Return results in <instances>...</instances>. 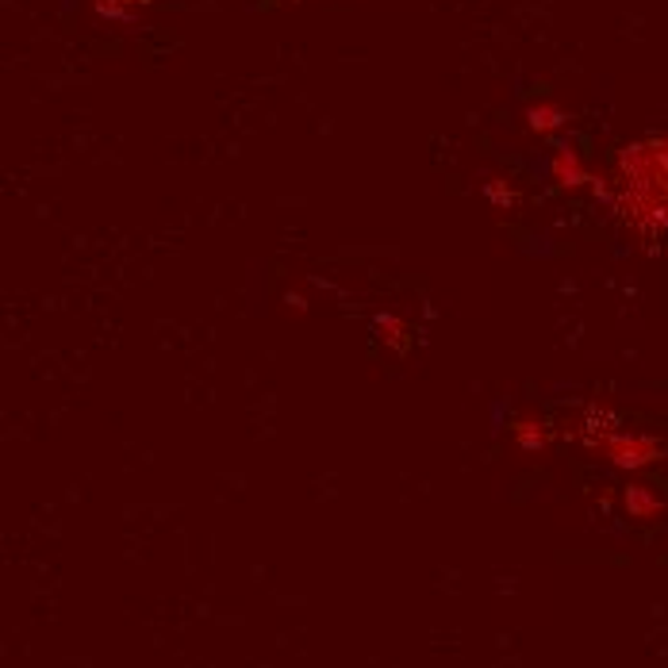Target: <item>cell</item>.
<instances>
[{"mask_svg": "<svg viewBox=\"0 0 668 668\" xmlns=\"http://www.w3.org/2000/svg\"><path fill=\"white\" fill-rule=\"evenodd\" d=\"M512 434H515V442L522 445V450H545V442H550V430H545V423L542 419H530V415H522V419H515V427H512Z\"/></svg>", "mask_w": 668, "mask_h": 668, "instance_id": "cell-4", "label": "cell"}, {"mask_svg": "<svg viewBox=\"0 0 668 668\" xmlns=\"http://www.w3.org/2000/svg\"><path fill=\"white\" fill-rule=\"evenodd\" d=\"M142 0H97V9L104 12V16H112V20H124V16H131L135 9H139Z\"/></svg>", "mask_w": 668, "mask_h": 668, "instance_id": "cell-7", "label": "cell"}, {"mask_svg": "<svg viewBox=\"0 0 668 668\" xmlns=\"http://www.w3.org/2000/svg\"><path fill=\"white\" fill-rule=\"evenodd\" d=\"M600 454L610 465H619V469H645V465H653L660 457V445L645 434H619V430H610L600 442Z\"/></svg>", "mask_w": 668, "mask_h": 668, "instance_id": "cell-1", "label": "cell"}, {"mask_svg": "<svg viewBox=\"0 0 668 668\" xmlns=\"http://www.w3.org/2000/svg\"><path fill=\"white\" fill-rule=\"evenodd\" d=\"M622 507H627V515L638 522H653L665 515V500H660L650 484H630L627 492H622Z\"/></svg>", "mask_w": 668, "mask_h": 668, "instance_id": "cell-2", "label": "cell"}, {"mask_svg": "<svg viewBox=\"0 0 668 668\" xmlns=\"http://www.w3.org/2000/svg\"><path fill=\"white\" fill-rule=\"evenodd\" d=\"M377 327H380V339H385V342H392V346H404V335H407V327L396 319V315H385V319H380Z\"/></svg>", "mask_w": 668, "mask_h": 668, "instance_id": "cell-6", "label": "cell"}, {"mask_svg": "<svg viewBox=\"0 0 668 668\" xmlns=\"http://www.w3.org/2000/svg\"><path fill=\"white\" fill-rule=\"evenodd\" d=\"M550 174L562 189H580V185L588 181V169H584V162H580L577 150H557L550 162Z\"/></svg>", "mask_w": 668, "mask_h": 668, "instance_id": "cell-3", "label": "cell"}, {"mask_svg": "<svg viewBox=\"0 0 668 668\" xmlns=\"http://www.w3.org/2000/svg\"><path fill=\"white\" fill-rule=\"evenodd\" d=\"M527 119H530V131H538V135H550V131H557V127H565V112L557 104H534L527 112Z\"/></svg>", "mask_w": 668, "mask_h": 668, "instance_id": "cell-5", "label": "cell"}]
</instances>
